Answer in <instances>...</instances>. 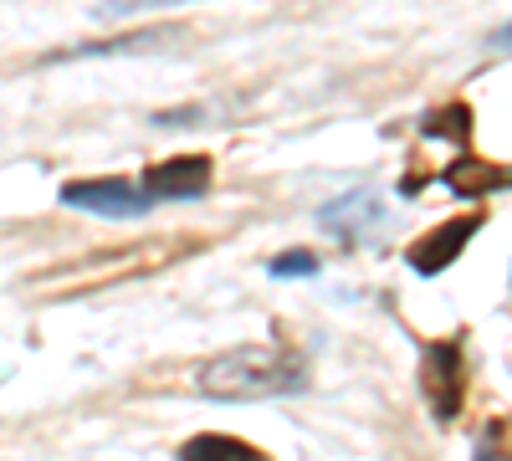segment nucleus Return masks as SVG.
Returning <instances> with one entry per match:
<instances>
[{
  "mask_svg": "<svg viewBox=\"0 0 512 461\" xmlns=\"http://www.w3.org/2000/svg\"><path fill=\"white\" fill-rule=\"evenodd\" d=\"M303 364L282 349H231L221 359H210L200 369V390L216 400H267V395H287L303 390Z\"/></svg>",
  "mask_w": 512,
  "mask_h": 461,
  "instance_id": "f257e3e1",
  "label": "nucleus"
},
{
  "mask_svg": "<svg viewBox=\"0 0 512 461\" xmlns=\"http://www.w3.org/2000/svg\"><path fill=\"white\" fill-rule=\"evenodd\" d=\"M62 205L72 211H88V216H108V221H134L154 211V195L134 180H72L62 185Z\"/></svg>",
  "mask_w": 512,
  "mask_h": 461,
  "instance_id": "f03ea898",
  "label": "nucleus"
},
{
  "mask_svg": "<svg viewBox=\"0 0 512 461\" xmlns=\"http://www.w3.org/2000/svg\"><path fill=\"white\" fill-rule=\"evenodd\" d=\"M205 185H210V159L205 154L164 159V164H154V170L144 175V190L154 200H195V195H205Z\"/></svg>",
  "mask_w": 512,
  "mask_h": 461,
  "instance_id": "7ed1b4c3",
  "label": "nucleus"
},
{
  "mask_svg": "<svg viewBox=\"0 0 512 461\" xmlns=\"http://www.w3.org/2000/svg\"><path fill=\"white\" fill-rule=\"evenodd\" d=\"M477 231H482V216H461V221H451V226H436L425 241H415V246H410V267H415L420 277H436L446 262H456V257H461L466 236H477Z\"/></svg>",
  "mask_w": 512,
  "mask_h": 461,
  "instance_id": "20e7f679",
  "label": "nucleus"
},
{
  "mask_svg": "<svg viewBox=\"0 0 512 461\" xmlns=\"http://www.w3.org/2000/svg\"><path fill=\"white\" fill-rule=\"evenodd\" d=\"M425 395H431L436 415H456L461 410V359H456V344H431V349H425Z\"/></svg>",
  "mask_w": 512,
  "mask_h": 461,
  "instance_id": "39448f33",
  "label": "nucleus"
},
{
  "mask_svg": "<svg viewBox=\"0 0 512 461\" xmlns=\"http://www.w3.org/2000/svg\"><path fill=\"white\" fill-rule=\"evenodd\" d=\"M180 461H262V456L236 436H195L180 446Z\"/></svg>",
  "mask_w": 512,
  "mask_h": 461,
  "instance_id": "423d86ee",
  "label": "nucleus"
},
{
  "mask_svg": "<svg viewBox=\"0 0 512 461\" xmlns=\"http://www.w3.org/2000/svg\"><path fill=\"white\" fill-rule=\"evenodd\" d=\"M502 180H512V175H497L492 164H482V159H456L451 170H446V185H451L456 195H482V190H492V185H502Z\"/></svg>",
  "mask_w": 512,
  "mask_h": 461,
  "instance_id": "0eeeda50",
  "label": "nucleus"
},
{
  "mask_svg": "<svg viewBox=\"0 0 512 461\" xmlns=\"http://www.w3.org/2000/svg\"><path fill=\"white\" fill-rule=\"evenodd\" d=\"M267 272L272 277H313L318 272V257H313V251H282V257L267 262Z\"/></svg>",
  "mask_w": 512,
  "mask_h": 461,
  "instance_id": "6e6552de",
  "label": "nucleus"
},
{
  "mask_svg": "<svg viewBox=\"0 0 512 461\" xmlns=\"http://www.w3.org/2000/svg\"><path fill=\"white\" fill-rule=\"evenodd\" d=\"M164 6H185V0H103L98 16H134V11H164Z\"/></svg>",
  "mask_w": 512,
  "mask_h": 461,
  "instance_id": "1a4fd4ad",
  "label": "nucleus"
},
{
  "mask_svg": "<svg viewBox=\"0 0 512 461\" xmlns=\"http://www.w3.org/2000/svg\"><path fill=\"white\" fill-rule=\"evenodd\" d=\"M492 41H497V47H512V21H507V26H497V31H492Z\"/></svg>",
  "mask_w": 512,
  "mask_h": 461,
  "instance_id": "9d476101",
  "label": "nucleus"
}]
</instances>
